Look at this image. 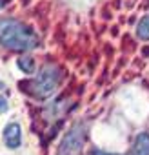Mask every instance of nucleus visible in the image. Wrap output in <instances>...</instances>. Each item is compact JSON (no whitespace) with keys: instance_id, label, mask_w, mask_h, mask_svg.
Segmentation results:
<instances>
[{"instance_id":"f257e3e1","label":"nucleus","mask_w":149,"mask_h":155,"mask_svg":"<svg viewBox=\"0 0 149 155\" xmlns=\"http://www.w3.org/2000/svg\"><path fill=\"white\" fill-rule=\"evenodd\" d=\"M0 44L11 51H29L35 49L40 40L36 33L15 18H0Z\"/></svg>"},{"instance_id":"f03ea898","label":"nucleus","mask_w":149,"mask_h":155,"mask_svg":"<svg viewBox=\"0 0 149 155\" xmlns=\"http://www.w3.org/2000/svg\"><path fill=\"white\" fill-rule=\"evenodd\" d=\"M62 69L56 66V64H46L42 69H40V73L35 77V79L31 81V82H27L26 86V90L33 95V97H36V99H47V97H51L55 91H56V88L60 86V82H62Z\"/></svg>"},{"instance_id":"7ed1b4c3","label":"nucleus","mask_w":149,"mask_h":155,"mask_svg":"<svg viewBox=\"0 0 149 155\" xmlns=\"http://www.w3.org/2000/svg\"><path fill=\"white\" fill-rule=\"evenodd\" d=\"M86 137H87V124H84V122L73 124L71 130L60 140L56 155H80L84 142H86Z\"/></svg>"},{"instance_id":"20e7f679","label":"nucleus","mask_w":149,"mask_h":155,"mask_svg":"<svg viewBox=\"0 0 149 155\" xmlns=\"http://www.w3.org/2000/svg\"><path fill=\"white\" fill-rule=\"evenodd\" d=\"M4 142L11 150H17L22 144V128L18 122H9L4 128Z\"/></svg>"},{"instance_id":"39448f33","label":"nucleus","mask_w":149,"mask_h":155,"mask_svg":"<svg viewBox=\"0 0 149 155\" xmlns=\"http://www.w3.org/2000/svg\"><path fill=\"white\" fill-rule=\"evenodd\" d=\"M133 153L135 155H149V133L136 135L135 144H133Z\"/></svg>"},{"instance_id":"423d86ee","label":"nucleus","mask_w":149,"mask_h":155,"mask_svg":"<svg viewBox=\"0 0 149 155\" xmlns=\"http://www.w3.org/2000/svg\"><path fill=\"white\" fill-rule=\"evenodd\" d=\"M136 35L140 40H149V17H144L136 26Z\"/></svg>"},{"instance_id":"0eeeda50","label":"nucleus","mask_w":149,"mask_h":155,"mask_svg":"<svg viewBox=\"0 0 149 155\" xmlns=\"http://www.w3.org/2000/svg\"><path fill=\"white\" fill-rule=\"evenodd\" d=\"M17 64L24 73H35V60L31 57H22L17 60Z\"/></svg>"},{"instance_id":"6e6552de","label":"nucleus","mask_w":149,"mask_h":155,"mask_svg":"<svg viewBox=\"0 0 149 155\" xmlns=\"http://www.w3.org/2000/svg\"><path fill=\"white\" fill-rule=\"evenodd\" d=\"M8 110V101L4 97H0V111H6Z\"/></svg>"},{"instance_id":"1a4fd4ad","label":"nucleus","mask_w":149,"mask_h":155,"mask_svg":"<svg viewBox=\"0 0 149 155\" xmlns=\"http://www.w3.org/2000/svg\"><path fill=\"white\" fill-rule=\"evenodd\" d=\"M93 155H111V153H107V151H102V150H95V151H93Z\"/></svg>"},{"instance_id":"9d476101","label":"nucleus","mask_w":149,"mask_h":155,"mask_svg":"<svg viewBox=\"0 0 149 155\" xmlns=\"http://www.w3.org/2000/svg\"><path fill=\"white\" fill-rule=\"evenodd\" d=\"M4 4H6V0H0V9L4 8Z\"/></svg>"}]
</instances>
